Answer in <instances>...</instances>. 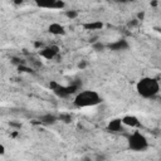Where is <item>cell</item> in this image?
<instances>
[{
  "mask_svg": "<svg viewBox=\"0 0 161 161\" xmlns=\"http://www.w3.org/2000/svg\"><path fill=\"white\" fill-rule=\"evenodd\" d=\"M122 123L128 126V127H140L141 126V122L138 121V118L136 116H131V114H127L122 118Z\"/></svg>",
  "mask_w": 161,
  "mask_h": 161,
  "instance_id": "8",
  "label": "cell"
},
{
  "mask_svg": "<svg viewBox=\"0 0 161 161\" xmlns=\"http://www.w3.org/2000/svg\"><path fill=\"white\" fill-rule=\"evenodd\" d=\"M77 15H78V13H77L75 10H67V11H65V16H67V18L74 19V18H77Z\"/></svg>",
  "mask_w": 161,
  "mask_h": 161,
  "instance_id": "13",
  "label": "cell"
},
{
  "mask_svg": "<svg viewBox=\"0 0 161 161\" xmlns=\"http://www.w3.org/2000/svg\"><path fill=\"white\" fill-rule=\"evenodd\" d=\"M21 1H23V0H14L15 4H19V3H21Z\"/></svg>",
  "mask_w": 161,
  "mask_h": 161,
  "instance_id": "18",
  "label": "cell"
},
{
  "mask_svg": "<svg viewBox=\"0 0 161 161\" xmlns=\"http://www.w3.org/2000/svg\"><path fill=\"white\" fill-rule=\"evenodd\" d=\"M101 97L96 91H82L74 98V106L78 108L93 107L101 103Z\"/></svg>",
  "mask_w": 161,
  "mask_h": 161,
  "instance_id": "2",
  "label": "cell"
},
{
  "mask_svg": "<svg viewBox=\"0 0 161 161\" xmlns=\"http://www.w3.org/2000/svg\"><path fill=\"white\" fill-rule=\"evenodd\" d=\"M59 118L63 119L64 122H69V121H70V114H60Z\"/></svg>",
  "mask_w": 161,
  "mask_h": 161,
  "instance_id": "15",
  "label": "cell"
},
{
  "mask_svg": "<svg viewBox=\"0 0 161 161\" xmlns=\"http://www.w3.org/2000/svg\"><path fill=\"white\" fill-rule=\"evenodd\" d=\"M117 3H122V4H126V3H132L135 0H116Z\"/></svg>",
  "mask_w": 161,
  "mask_h": 161,
  "instance_id": "16",
  "label": "cell"
},
{
  "mask_svg": "<svg viewBox=\"0 0 161 161\" xmlns=\"http://www.w3.org/2000/svg\"><path fill=\"white\" fill-rule=\"evenodd\" d=\"M103 26V24L101 21H92V23H86L83 24V28L87 30H98Z\"/></svg>",
  "mask_w": 161,
  "mask_h": 161,
  "instance_id": "12",
  "label": "cell"
},
{
  "mask_svg": "<svg viewBox=\"0 0 161 161\" xmlns=\"http://www.w3.org/2000/svg\"><path fill=\"white\" fill-rule=\"evenodd\" d=\"M108 48L113 52H123V50H127L130 48V44L126 39H118V40L108 44Z\"/></svg>",
  "mask_w": 161,
  "mask_h": 161,
  "instance_id": "7",
  "label": "cell"
},
{
  "mask_svg": "<svg viewBox=\"0 0 161 161\" xmlns=\"http://www.w3.org/2000/svg\"><path fill=\"white\" fill-rule=\"evenodd\" d=\"M48 31L53 35H63L65 33V29L62 24L59 23H52L49 26H48Z\"/></svg>",
  "mask_w": 161,
  "mask_h": 161,
  "instance_id": "9",
  "label": "cell"
},
{
  "mask_svg": "<svg viewBox=\"0 0 161 161\" xmlns=\"http://www.w3.org/2000/svg\"><path fill=\"white\" fill-rule=\"evenodd\" d=\"M58 53H59L58 45H48V47L43 48L42 50H39V55L45 59H53L58 55Z\"/></svg>",
  "mask_w": 161,
  "mask_h": 161,
  "instance_id": "6",
  "label": "cell"
},
{
  "mask_svg": "<svg viewBox=\"0 0 161 161\" xmlns=\"http://www.w3.org/2000/svg\"><path fill=\"white\" fill-rule=\"evenodd\" d=\"M5 152V148H4V145H0V155H4Z\"/></svg>",
  "mask_w": 161,
  "mask_h": 161,
  "instance_id": "17",
  "label": "cell"
},
{
  "mask_svg": "<svg viewBox=\"0 0 161 161\" xmlns=\"http://www.w3.org/2000/svg\"><path fill=\"white\" fill-rule=\"evenodd\" d=\"M128 148L135 152H142L148 148V141L141 132H133L128 137Z\"/></svg>",
  "mask_w": 161,
  "mask_h": 161,
  "instance_id": "3",
  "label": "cell"
},
{
  "mask_svg": "<svg viewBox=\"0 0 161 161\" xmlns=\"http://www.w3.org/2000/svg\"><path fill=\"white\" fill-rule=\"evenodd\" d=\"M49 87H50V89L55 93V96H58L59 98H67V97L70 94L68 87L60 86V84H58L57 82H50V83H49Z\"/></svg>",
  "mask_w": 161,
  "mask_h": 161,
  "instance_id": "5",
  "label": "cell"
},
{
  "mask_svg": "<svg viewBox=\"0 0 161 161\" xmlns=\"http://www.w3.org/2000/svg\"><path fill=\"white\" fill-rule=\"evenodd\" d=\"M158 89H160L158 82L155 78H151V77L141 78L137 82V84H136L137 93L141 97H143V98H152V97H155L158 93Z\"/></svg>",
  "mask_w": 161,
  "mask_h": 161,
  "instance_id": "1",
  "label": "cell"
},
{
  "mask_svg": "<svg viewBox=\"0 0 161 161\" xmlns=\"http://www.w3.org/2000/svg\"><path fill=\"white\" fill-rule=\"evenodd\" d=\"M122 125L123 123H122V119L121 118H114V119H112V121L108 122L107 128L111 132H118V131L122 130Z\"/></svg>",
  "mask_w": 161,
  "mask_h": 161,
  "instance_id": "10",
  "label": "cell"
},
{
  "mask_svg": "<svg viewBox=\"0 0 161 161\" xmlns=\"http://www.w3.org/2000/svg\"><path fill=\"white\" fill-rule=\"evenodd\" d=\"M36 6L45 9H63L64 3L62 0H33Z\"/></svg>",
  "mask_w": 161,
  "mask_h": 161,
  "instance_id": "4",
  "label": "cell"
},
{
  "mask_svg": "<svg viewBox=\"0 0 161 161\" xmlns=\"http://www.w3.org/2000/svg\"><path fill=\"white\" fill-rule=\"evenodd\" d=\"M92 48L94 49V50H97V52H101V50H103L104 49V45L102 44V43H93V45H92Z\"/></svg>",
  "mask_w": 161,
  "mask_h": 161,
  "instance_id": "14",
  "label": "cell"
},
{
  "mask_svg": "<svg viewBox=\"0 0 161 161\" xmlns=\"http://www.w3.org/2000/svg\"><path fill=\"white\" fill-rule=\"evenodd\" d=\"M158 101H160V103H161V97H160V99H158Z\"/></svg>",
  "mask_w": 161,
  "mask_h": 161,
  "instance_id": "19",
  "label": "cell"
},
{
  "mask_svg": "<svg viewBox=\"0 0 161 161\" xmlns=\"http://www.w3.org/2000/svg\"><path fill=\"white\" fill-rule=\"evenodd\" d=\"M57 117L54 116V114H44V116H42L40 117V123H43V125H45V126H50V125H54L55 122H57Z\"/></svg>",
  "mask_w": 161,
  "mask_h": 161,
  "instance_id": "11",
  "label": "cell"
}]
</instances>
